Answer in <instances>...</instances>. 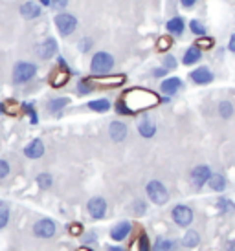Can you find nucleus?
Wrapping results in <instances>:
<instances>
[{"label": "nucleus", "mask_w": 235, "mask_h": 251, "mask_svg": "<svg viewBox=\"0 0 235 251\" xmlns=\"http://www.w3.org/2000/svg\"><path fill=\"white\" fill-rule=\"evenodd\" d=\"M146 193H147V198H149L154 205H166V203L169 202V198H171L169 189H167L160 180L147 181Z\"/></svg>", "instance_id": "obj_4"}, {"label": "nucleus", "mask_w": 235, "mask_h": 251, "mask_svg": "<svg viewBox=\"0 0 235 251\" xmlns=\"http://www.w3.org/2000/svg\"><path fill=\"white\" fill-rule=\"evenodd\" d=\"M136 250L138 251H152V246L149 242L147 235H140L138 240H136Z\"/></svg>", "instance_id": "obj_37"}, {"label": "nucleus", "mask_w": 235, "mask_h": 251, "mask_svg": "<svg viewBox=\"0 0 235 251\" xmlns=\"http://www.w3.org/2000/svg\"><path fill=\"white\" fill-rule=\"evenodd\" d=\"M68 105H70V98H64V96H61V98H52L46 101V112L48 114H59V112L64 110Z\"/></svg>", "instance_id": "obj_21"}, {"label": "nucleus", "mask_w": 235, "mask_h": 251, "mask_svg": "<svg viewBox=\"0 0 235 251\" xmlns=\"http://www.w3.org/2000/svg\"><path fill=\"white\" fill-rule=\"evenodd\" d=\"M81 251H88V250H81Z\"/></svg>", "instance_id": "obj_52"}, {"label": "nucleus", "mask_w": 235, "mask_h": 251, "mask_svg": "<svg viewBox=\"0 0 235 251\" xmlns=\"http://www.w3.org/2000/svg\"><path fill=\"white\" fill-rule=\"evenodd\" d=\"M207 185H209V189L215 191V193H222V191L228 189V180H226V176L221 175V173H213L211 178H209V181H207Z\"/></svg>", "instance_id": "obj_23"}, {"label": "nucleus", "mask_w": 235, "mask_h": 251, "mask_svg": "<svg viewBox=\"0 0 235 251\" xmlns=\"http://www.w3.org/2000/svg\"><path fill=\"white\" fill-rule=\"evenodd\" d=\"M11 220V209H9V203L0 200V229L7 227V224Z\"/></svg>", "instance_id": "obj_28"}, {"label": "nucleus", "mask_w": 235, "mask_h": 251, "mask_svg": "<svg viewBox=\"0 0 235 251\" xmlns=\"http://www.w3.org/2000/svg\"><path fill=\"white\" fill-rule=\"evenodd\" d=\"M33 235L37 238H54L57 235V222L52 218H41L33 224Z\"/></svg>", "instance_id": "obj_8"}, {"label": "nucleus", "mask_w": 235, "mask_h": 251, "mask_svg": "<svg viewBox=\"0 0 235 251\" xmlns=\"http://www.w3.org/2000/svg\"><path fill=\"white\" fill-rule=\"evenodd\" d=\"M107 209H109V205L103 196H92L87 202V211L92 220H103L107 216Z\"/></svg>", "instance_id": "obj_9"}, {"label": "nucleus", "mask_w": 235, "mask_h": 251, "mask_svg": "<svg viewBox=\"0 0 235 251\" xmlns=\"http://www.w3.org/2000/svg\"><path fill=\"white\" fill-rule=\"evenodd\" d=\"M107 251H127L125 248H121V246H112V244H109L107 246Z\"/></svg>", "instance_id": "obj_47"}, {"label": "nucleus", "mask_w": 235, "mask_h": 251, "mask_svg": "<svg viewBox=\"0 0 235 251\" xmlns=\"http://www.w3.org/2000/svg\"><path fill=\"white\" fill-rule=\"evenodd\" d=\"M215 74L207 66H199L195 70L189 72V81L193 84H199V86H206V84L213 83Z\"/></svg>", "instance_id": "obj_11"}, {"label": "nucleus", "mask_w": 235, "mask_h": 251, "mask_svg": "<svg viewBox=\"0 0 235 251\" xmlns=\"http://www.w3.org/2000/svg\"><path fill=\"white\" fill-rule=\"evenodd\" d=\"M76 90L79 96H88V94H92V92L96 90V86H94V83L90 79H79Z\"/></svg>", "instance_id": "obj_30"}, {"label": "nucleus", "mask_w": 235, "mask_h": 251, "mask_svg": "<svg viewBox=\"0 0 235 251\" xmlns=\"http://www.w3.org/2000/svg\"><path fill=\"white\" fill-rule=\"evenodd\" d=\"M171 46H173V39H171V37H160L158 42H156V48H158L160 51H167Z\"/></svg>", "instance_id": "obj_39"}, {"label": "nucleus", "mask_w": 235, "mask_h": 251, "mask_svg": "<svg viewBox=\"0 0 235 251\" xmlns=\"http://www.w3.org/2000/svg\"><path fill=\"white\" fill-rule=\"evenodd\" d=\"M81 242H85V244H94V242H97V233L96 231H88L87 235L81 237Z\"/></svg>", "instance_id": "obj_42"}, {"label": "nucleus", "mask_w": 235, "mask_h": 251, "mask_svg": "<svg viewBox=\"0 0 235 251\" xmlns=\"http://www.w3.org/2000/svg\"><path fill=\"white\" fill-rule=\"evenodd\" d=\"M39 74V66L31 61H19L15 63L13 70H11V83L15 86H22V84L33 81Z\"/></svg>", "instance_id": "obj_2"}, {"label": "nucleus", "mask_w": 235, "mask_h": 251, "mask_svg": "<svg viewBox=\"0 0 235 251\" xmlns=\"http://www.w3.org/2000/svg\"><path fill=\"white\" fill-rule=\"evenodd\" d=\"M70 4V0H52V9H57V11H62L66 9V6Z\"/></svg>", "instance_id": "obj_43"}, {"label": "nucleus", "mask_w": 235, "mask_h": 251, "mask_svg": "<svg viewBox=\"0 0 235 251\" xmlns=\"http://www.w3.org/2000/svg\"><path fill=\"white\" fill-rule=\"evenodd\" d=\"M217 112H219V116H221L222 119H232L235 114V106L232 101H228V99H222L221 103L217 105Z\"/></svg>", "instance_id": "obj_26"}, {"label": "nucleus", "mask_w": 235, "mask_h": 251, "mask_svg": "<svg viewBox=\"0 0 235 251\" xmlns=\"http://www.w3.org/2000/svg\"><path fill=\"white\" fill-rule=\"evenodd\" d=\"M116 59L111 51H96L90 59V72L92 75H107L114 70Z\"/></svg>", "instance_id": "obj_3"}, {"label": "nucleus", "mask_w": 235, "mask_h": 251, "mask_svg": "<svg viewBox=\"0 0 235 251\" xmlns=\"http://www.w3.org/2000/svg\"><path fill=\"white\" fill-rule=\"evenodd\" d=\"M6 112V105L4 103H0V114H4Z\"/></svg>", "instance_id": "obj_51"}, {"label": "nucleus", "mask_w": 235, "mask_h": 251, "mask_svg": "<svg viewBox=\"0 0 235 251\" xmlns=\"http://www.w3.org/2000/svg\"><path fill=\"white\" fill-rule=\"evenodd\" d=\"M195 46H199L201 50H209L215 46V39H211V37H197V41H195Z\"/></svg>", "instance_id": "obj_35"}, {"label": "nucleus", "mask_w": 235, "mask_h": 251, "mask_svg": "<svg viewBox=\"0 0 235 251\" xmlns=\"http://www.w3.org/2000/svg\"><path fill=\"white\" fill-rule=\"evenodd\" d=\"M176 250V244L169 238H156L154 244H152V251H175Z\"/></svg>", "instance_id": "obj_27"}, {"label": "nucleus", "mask_w": 235, "mask_h": 251, "mask_svg": "<svg viewBox=\"0 0 235 251\" xmlns=\"http://www.w3.org/2000/svg\"><path fill=\"white\" fill-rule=\"evenodd\" d=\"M217 209L221 211L222 215H234L235 213V203L230 200V198H224L221 196L219 200H217Z\"/></svg>", "instance_id": "obj_29"}, {"label": "nucleus", "mask_w": 235, "mask_h": 251, "mask_svg": "<svg viewBox=\"0 0 235 251\" xmlns=\"http://www.w3.org/2000/svg\"><path fill=\"white\" fill-rule=\"evenodd\" d=\"M226 251H235V240H232V242H230L228 250H226Z\"/></svg>", "instance_id": "obj_49"}, {"label": "nucleus", "mask_w": 235, "mask_h": 251, "mask_svg": "<svg viewBox=\"0 0 235 251\" xmlns=\"http://www.w3.org/2000/svg\"><path fill=\"white\" fill-rule=\"evenodd\" d=\"M189 31H191L195 37H204L207 33V29H206V26H204V22L199 21V19H193V21L189 22Z\"/></svg>", "instance_id": "obj_32"}, {"label": "nucleus", "mask_w": 235, "mask_h": 251, "mask_svg": "<svg viewBox=\"0 0 235 251\" xmlns=\"http://www.w3.org/2000/svg\"><path fill=\"white\" fill-rule=\"evenodd\" d=\"M35 183H37L39 189H42V191L52 189V185H54V176L50 175V173H41V175H37V178H35Z\"/></svg>", "instance_id": "obj_31"}, {"label": "nucleus", "mask_w": 235, "mask_h": 251, "mask_svg": "<svg viewBox=\"0 0 235 251\" xmlns=\"http://www.w3.org/2000/svg\"><path fill=\"white\" fill-rule=\"evenodd\" d=\"M178 2L184 9H191V7H195V4H197V0H178Z\"/></svg>", "instance_id": "obj_45"}, {"label": "nucleus", "mask_w": 235, "mask_h": 251, "mask_svg": "<svg viewBox=\"0 0 235 251\" xmlns=\"http://www.w3.org/2000/svg\"><path fill=\"white\" fill-rule=\"evenodd\" d=\"M228 50L232 51V53H235V33L232 37H230V41H228Z\"/></svg>", "instance_id": "obj_46"}, {"label": "nucleus", "mask_w": 235, "mask_h": 251, "mask_svg": "<svg viewBox=\"0 0 235 251\" xmlns=\"http://www.w3.org/2000/svg\"><path fill=\"white\" fill-rule=\"evenodd\" d=\"M132 233V222L129 220H121V222L114 224L109 231V235H111L112 240H116V242H121L125 238H129V235Z\"/></svg>", "instance_id": "obj_13"}, {"label": "nucleus", "mask_w": 235, "mask_h": 251, "mask_svg": "<svg viewBox=\"0 0 235 251\" xmlns=\"http://www.w3.org/2000/svg\"><path fill=\"white\" fill-rule=\"evenodd\" d=\"M24 156L28 160H41L44 156V143H42V140L35 138V140L29 141L28 145L24 147Z\"/></svg>", "instance_id": "obj_16"}, {"label": "nucleus", "mask_w": 235, "mask_h": 251, "mask_svg": "<svg viewBox=\"0 0 235 251\" xmlns=\"http://www.w3.org/2000/svg\"><path fill=\"white\" fill-rule=\"evenodd\" d=\"M54 24H56L57 31H59V35H61L62 39H66V37L72 35L77 29V26H79V22H77L76 17L72 13H66V11L57 13L56 19H54Z\"/></svg>", "instance_id": "obj_5"}, {"label": "nucleus", "mask_w": 235, "mask_h": 251, "mask_svg": "<svg viewBox=\"0 0 235 251\" xmlns=\"http://www.w3.org/2000/svg\"><path fill=\"white\" fill-rule=\"evenodd\" d=\"M72 233H74V235H77V233H83V229H79V226H72Z\"/></svg>", "instance_id": "obj_48"}, {"label": "nucleus", "mask_w": 235, "mask_h": 251, "mask_svg": "<svg viewBox=\"0 0 235 251\" xmlns=\"http://www.w3.org/2000/svg\"><path fill=\"white\" fill-rule=\"evenodd\" d=\"M94 86L96 84H103V86H119V84L125 83V75H111L109 74L107 75H94V79H90Z\"/></svg>", "instance_id": "obj_20"}, {"label": "nucleus", "mask_w": 235, "mask_h": 251, "mask_svg": "<svg viewBox=\"0 0 235 251\" xmlns=\"http://www.w3.org/2000/svg\"><path fill=\"white\" fill-rule=\"evenodd\" d=\"M77 48H79L81 53H88L90 50L94 48V39H92V37H83V39L79 41V44H77Z\"/></svg>", "instance_id": "obj_36"}, {"label": "nucleus", "mask_w": 235, "mask_h": 251, "mask_svg": "<svg viewBox=\"0 0 235 251\" xmlns=\"http://www.w3.org/2000/svg\"><path fill=\"white\" fill-rule=\"evenodd\" d=\"M41 6H52V0H41Z\"/></svg>", "instance_id": "obj_50"}, {"label": "nucleus", "mask_w": 235, "mask_h": 251, "mask_svg": "<svg viewBox=\"0 0 235 251\" xmlns=\"http://www.w3.org/2000/svg\"><path fill=\"white\" fill-rule=\"evenodd\" d=\"M136 128H138L140 136L146 138V140H151V138H154V134H156V123H154L147 114L142 116V119H140L138 125H136Z\"/></svg>", "instance_id": "obj_15"}, {"label": "nucleus", "mask_w": 235, "mask_h": 251, "mask_svg": "<svg viewBox=\"0 0 235 251\" xmlns=\"http://www.w3.org/2000/svg\"><path fill=\"white\" fill-rule=\"evenodd\" d=\"M111 101L107 98H101V99H92L87 103V108L92 112H97V114H105V112L111 110Z\"/></svg>", "instance_id": "obj_24"}, {"label": "nucleus", "mask_w": 235, "mask_h": 251, "mask_svg": "<svg viewBox=\"0 0 235 251\" xmlns=\"http://www.w3.org/2000/svg\"><path fill=\"white\" fill-rule=\"evenodd\" d=\"M199 244H201V235H199V231L187 229L184 238H182V246L187 248V250H193V248H197Z\"/></svg>", "instance_id": "obj_25"}, {"label": "nucleus", "mask_w": 235, "mask_h": 251, "mask_svg": "<svg viewBox=\"0 0 235 251\" xmlns=\"http://www.w3.org/2000/svg\"><path fill=\"white\" fill-rule=\"evenodd\" d=\"M182 88H184V81L180 77H164L162 83H160V92L167 98L176 96Z\"/></svg>", "instance_id": "obj_12"}, {"label": "nucleus", "mask_w": 235, "mask_h": 251, "mask_svg": "<svg viewBox=\"0 0 235 251\" xmlns=\"http://www.w3.org/2000/svg\"><path fill=\"white\" fill-rule=\"evenodd\" d=\"M9 173H11V165H9V161L0 158V180L7 178V176H9Z\"/></svg>", "instance_id": "obj_41"}, {"label": "nucleus", "mask_w": 235, "mask_h": 251, "mask_svg": "<svg viewBox=\"0 0 235 251\" xmlns=\"http://www.w3.org/2000/svg\"><path fill=\"white\" fill-rule=\"evenodd\" d=\"M171 218H173V222L178 226V227H189L191 222H193V209L186 205V203H178V205H175L173 209H171Z\"/></svg>", "instance_id": "obj_7"}, {"label": "nucleus", "mask_w": 235, "mask_h": 251, "mask_svg": "<svg viewBox=\"0 0 235 251\" xmlns=\"http://www.w3.org/2000/svg\"><path fill=\"white\" fill-rule=\"evenodd\" d=\"M121 99L125 101V105L129 106L131 114H138V112H146L152 106H156L160 98L154 92L146 90V88H131L121 96Z\"/></svg>", "instance_id": "obj_1"}, {"label": "nucleus", "mask_w": 235, "mask_h": 251, "mask_svg": "<svg viewBox=\"0 0 235 251\" xmlns=\"http://www.w3.org/2000/svg\"><path fill=\"white\" fill-rule=\"evenodd\" d=\"M162 66L167 68V70H175V68L178 66V61L175 59V55L167 53V55H164V59H162Z\"/></svg>", "instance_id": "obj_38"}, {"label": "nucleus", "mask_w": 235, "mask_h": 251, "mask_svg": "<svg viewBox=\"0 0 235 251\" xmlns=\"http://www.w3.org/2000/svg\"><path fill=\"white\" fill-rule=\"evenodd\" d=\"M211 169L209 165H197V167L191 169V173H189V181H191V185L195 189H202L206 185L209 178H211Z\"/></svg>", "instance_id": "obj_10"}, {"label": "nucleus", "mask_w": 235, "mask_h": 251, "mask_svg": "<svg viewBox=\"0 0 235 251\" xmlns=\"http://www.w3.org/2000/svg\"><path fill=\"white\" fill-rule=\"evenodd\" d=\"M202 61V50L199 46H189V48L184 51L182 55V64L184 66H193V64H199Z\"/></svg>", "instance_id": "obj_19"}, {"label": "nucleus", "mask_w": 235, "mask_h": 251, "mask_svg": "<svg viewBox=\"0 0 235 251\" xmlns=\"http://www.w3.org/2000/svg\"><path fill=\"white\" fill-rule=\"evenodd\" d=\"M21 108L29 116V121H31V125H37V123H39V116H37V110H35L33 103H22Z\"/></svg>", "instance_id": "obj_34"}, {"label": "nucleus", "mask_w": 235, "mask_h": 251, "mask_svg": "<svg viewBox=\"0 0 235 251\" xmlns=\"http://www.w3.org/2000/svg\"><path fill=\"white\" fill-rule=\"evenodd\" d=\"M19 11H21V17L22 19H26V21H35V19H39L42 15V7L41 4H37V2H24L21 7H19Z\"/></svg>", "instance_id": "obj_17"}, {"label": "nucleus", "mask_w": 235, "mask_h": 251, "mask_svg": "<svg viewBox=\"0 0 235 251\" xmlns=\"http://www.w3.org/2000/svg\"><path fill=\"white\" fill-rule=\"evenodd\" d=\"M131 209H132V213H134L136 216L147 215V202H146V200H142V198H136V200L132 202Z\"/></svg>", "instance_id": "obj_33"}, {"label": "nucleus", "mask_w": 235, "mask_h": 251, "mask_svg": "<svg viewBox=\"0 0 235 251\" xmlns=\"http://www.w3.org/2000/svg\"><path fill=\"white\" fill-rule=\"evenodd\" d=\"M109 136H111V140L114 143H121L129 136V126L125 125L123 121H119V119L111 121V125H109Z\"/></svg>", "instance_id": "obj_14"}, {"label": "nucleus", "mask_w": 235, "mask_h": 251, "mask_svg": "<svg viewBox=\"0 0 235 251\" xmlns=\"http://www.w3.org/2000/svg\"><path fill=\"white\" fill-rule=\"evenodd\" d=\"M167 74H169V70H167V68H164V66H160V68H154V70H151V75L152 77H166Z\"/></svg>", "instance_id": "obj_44"}, {"label": "nucleus", "mask_w": 235, "mask_h": 251, "mask_svg": "<svg viewBox=\"0 0 235 251\" xmlns=\"http://www.w3.org/2000/svg\"><path fill=\"white\" fill-rule=\"evenodd\" d=\"M186 21L182 19V17H178V15H175L173 19H169L166 24V29L169 31V35L173 37H182L184 35V31H186Z\"/></svg>", "instance_id": "obj_18"}, {"label": "nucleus", "mask_w": 235, "mask_h": 251, "mask_svg": "<svg viewBox=\"0 0 235 251\" xmlns=\"http://www.w3.org/2000/svg\"><path fill=\"white\" fill-rule=\"evenodd\" d=\"M35 57L37 59H41V61H50V59H54L57 57L59 53V44L54 37H46L44 41H41L39 44H35Z\"/></svg>", "instance_id": "obj_6"}, {"label": "nucleus", "mask_w": 235, "mask_h": 251, "mask_svg": "<svg viewBox=\"0 0 235 251\" xmlns=\"http://www.w3.org/2000/svg\"><path fill=\"white\" fill-rule=\"evenodd\" d=\"M114 108H116V112L119 114V116H132L131 110H129V106L125 105L123 99H118V103L114 105Z\"/></svg>", "instance_id": "obj_40"}, {"label": "nucleus", "mask_w": 235, "mask_h": 251, "mask_svg": "<svg viewBox=\"0 0 235 251\" xmlns=\"http://www.w3.org/2000/svg\"><path fill=\"white\" fill-rule=\"evenodd\" d=\"M68 79H70V72L62 70L61 66H57L56 70L50 74V83H52V86H56V88L64 86V84L68 83Z\"/></svg>", "instance_id": "obj_22"}]
</instances>
